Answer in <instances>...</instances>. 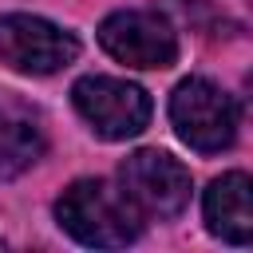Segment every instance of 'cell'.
Listing matches in <instances>:
<instances>
[{
    "instance_id": "4",
    "label": "cell",
    "mask_w": 253,
    "mask_h": 253,
    "mask_svg": "<svg viewBox=\"0 0 253 253\" xmlns=\"http://www.w3.org/2000/svg\"><path fill=\"white\" fill-rule=\"evenodd\" d=\"M79 55V40L59 24L28 12L0 16V59L24 75H51Z\"/></svg>"
},
{
    "instance_id": "8",
    "label": "cell",
    "mask_w": 253,
    "mask_h": 253,
    "mask_svg": "<svg viewBox=\"0 0 253 253\" xmlns=\"http://www.w3.org/2000/svg\"><path fill=\"white\" fill-rule=\"evenodd\" d=\"M40 154H43V130L36 126V119L0 111V182L24 174L32 162H40Z\"/></svg>"
},
{
    "instance_id": "3",
    "label": "cell",
    "mask_w": 253,
    "mask_h": 253,
    "mask_svg": "<svg viewBox=\"0 0 253 253\" xmlns=\"http://www.w3.org/2000/svg\"><path fill=\"white\" fill-rule=\"evenodd\" d=\"M75 111L99 138H134L150 123V95L138 83L115 79V75H83L71 87Z\"/></svg>"
},
{
    "instance_id": "5",
    "label": "cell",
    "mask_w": 253,
    "mask_h": 253,
    "mask_svg": "<svg viewBox=\"0 0 253 253\" xmlns=\"http://www.w3.org/2000/svg\"><path fill=\"white\" fill-rule=\"evenodd\" d=\"M99 43L111 59L126 63V67H170L178 59V36L174 28L158 16V12H142V8H123L111 12L99 24Z\"/></svg>"
},
{
    "instance_id": "7",
    "label": "cell",
    "mask_w": 253,
    "mask_h": 253,
    "mask_svg": "<svg viewBox=\"0 0 253 253\" xmlns=\"http://www.w3.org/2000/svg\"><path fill=\"white\" fill-rule=\"evenodd\" d=\"M206 225L213 237L229 245H249L253 237V206H249V174L229 170L206 190Z\"/></svg>"
},
{
    "instance_id": "6",
    "label": "cell",
    "mask_w": 253,
    "mask_h": 253,
    "mask_svg": "<svg viewBox=\"0 0 253 253\" xmlns=\"http://www.w3.org/2000/svg\"><path fill=\"white\" fill-rule=\"evenodd\" d=\"M126 198L154 213V217H178L190 202V170L170 158L166 150H134L119 166Z\"/></svg>"
},
{
    "instance_id": "2",
    "label": "cell",
    "mask_w": 253,
    "mask_h": 253,
    "mask_svg": "<svg viewBox=\"0 0 253 253\" xmlns=\"http://www.w3.org/2000/svg\"><path fill=\"white\" fill-rule=\"evenodd\" d=\"M170 123L190 150L217 154L237 138V103L213 79L190 75L170 95Z\"/></svg>"
},
{
    "instance_id": "1",
    "label": "cell",
    "mask_w": 253,
    "mask_h": 253,
    "mask_svg": "<svg viewBox=\"0 0 253 253\" xmlns=\"http://www.w3.org/2000/svg\"><path fill=\"white\" fill-rule=\"evenodd\" d=\"M55 217L75 241L95 249H119L142 233V210L126 198L123 186H111L103 178L71 182L55 202Z\"/></svg>"
}]
</instances>
